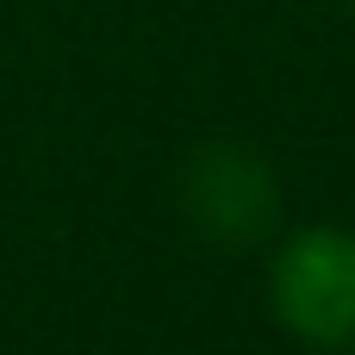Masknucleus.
Segmentation results:
<instances>
[{
  "label": "nucleus",
  "instance_id": "obj_2",
  "mask_svg": "<svg viewBox=\"0 0 355 355\" xmlns=\"http://www.w3.org/2000/svg\"><path fill=\"white\" fill-rule=\"evenodd\" d=\"M181 218L212 250H256L281 231V175L256 144H200L181 162Z\"/></svg>",
  "mask_w": 355,
  "mask_h": 355
},
{
  "label": "nucleus",
  "instance_id": "obj_3",
  "mask_svg": "<svg viewBox=\"0 0 355 355\" xmlns=\"http://www.w3.org/2000/svg\"><path fill=\"white\" fill-rule=\"evenodd\" d=\"M337 6H349V12H355V0H337Z\"/></svg>",
  "mask_w": 355,
  "mask_h": 355
},
{
  "label": "nucleus",
  "instance_id": "obj_1",
  "mask_svg": "<svg viewBox=\"0 0 355 355\" xmlns=\"http://www.w3.org/2000/svg\"><path fill=\"white\" fill-rule=\"evenodd\" d=\"M268 312L312 355H355V225L312 218L268 250Z\"/></svg>",
  "mask_w": 355,
  "mask_h": 355
}]
</instances>
